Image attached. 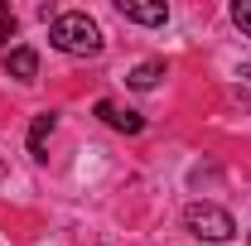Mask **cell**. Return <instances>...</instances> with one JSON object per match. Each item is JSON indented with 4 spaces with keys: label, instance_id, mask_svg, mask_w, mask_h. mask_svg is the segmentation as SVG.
Segmentation results:
<instances>
[{
    "label": "cell",
    "instance_id": "3957f363",
    "mask_svg": "<svg viewBox=\"0 0 251 246\" xmlns=\"http://www.w3.org/2000/svg\"><path fill=\"white\" fill-rule=\"evenodd\" d=\"M116 10H121L130 25H150V29L169 20V5L164 0H116Z\"/></svg>",
    "mask_w": 251,
    "mask_h": 246
},
{
    "label": "cell",
    "instance_id": "7a4b0ae2",
    "mask_svg": "<svg viewBox=\"0 0 251 246\" xmlns=\"http://www.w3.org/2000/svg\"><path fill=\"white\" fill-rule=\"evenodd\" d=\"M184 227L198 237V242H232V237H237L232 213L218 208V203H188L184 208Z\"/></svg>",
    "mask_w": 251,
    "mask_h": 246
},
{
    "label": "cell",
    "instance_id": "6da1fadb",
    "mask_svg": "<svg viewBox=\"0 0 251 246\" xmlns=\"http://www.w3.org/2000/svg\"><path fill=\"white\" fill-rule=\"evenodd\" d=\"M49 44L58 53H73V58H97L101 53V29H97L92 15L63 10V15H53V25H49Z\"/></svg>",
    "mask_w": 251,
    "mask_h": 246
},
{
    "label": "cell",
    "instance_id": "277c9868",
    "mask_svg": "<svg viewBox=\"0 0 251 246\" xmlns=\"http://www.w3.org/2000/svg\"><path fill=\"white\" fill-rule=\"evenodd\" d=\"M97 116L111 125V130H121V135H140V130H145V116H135V111H121V106H116V101H106V97L97 101Z\"/></svg>",
    "mask_w": 251,
    "mask_h": 246
},
{
    "label": "cell",
    "instance_id": "5b68a950",
    "mask_svg": "<svg viewBox=\"0 0 251 246\" xmlns=\"http://www.w3.org/2000/svg\"><path fill=\"white\" fill-rule=\"evenodd\" d=\"M5 73H10V77H20V82H34V77H39V53H34L29 44L10 49V53H5Z\"/></svg>",
    "mask_w": 251,
    "mask_h": 246
},
{
    "label": "cell",
    "instance_id": "8992f818",
    "mask_svg": "<svg viewBox=\"0 0 251 246\" xmlns=\"http://www.w3.org/2000/svg\"><path fill=\"white\" fill-rule=\"evenodd\" d=\"M159 77H164V58H145V63H135V68L126 73V87L150 92V87H159Z\"/></svg>",
    "mask_w": 251,
    "mask_h": 246
},
{
    "label": "cell",
    "instance_id": "ba28073f",
    "mask_svg": "<svg viewBox=\"0 0 251 246\" xmlns=\"http://www.w3.org/2000/svg\"><path fill=\"white\" fill-rule=\"evenodd\" d=\"M232 20H237V29L251 39V0H237V5H232Z\"/></svg>",
    "mask_w": 251,
    "mask_h": 246
},
{
    "label": "cell",
    "instance_id": "9c48e42d",
    "mask_svg": "<svg viewBox=\"0 0 251 246\" xmlns=\"http://www.w3.org/2000/svg\"><path fill=\"white\" fill-rule=\"evenodd\" d=\"M10 34H15V15H10V10H5V5H0V44H5V39H10Z\"/></svg>",
    "mask_w": 251,
    "mask_h": 246
},
{
    "label": "cell",
    "instance_id": "52a82bcc",
    "mask_svg": "<svg viewBox=\"0 0 251 246\" xmlns=\"http://www.w3.org/2000/svg\"><path fill=\"white\" fill-rule=\"evenodd\" d=\"M53 125H58V116H53V111H39V116H34V125H29V154H34V159H44Z\"/></svg>",
    "mask_w": 251,
    "mask_h": 246
}]
</instances>
